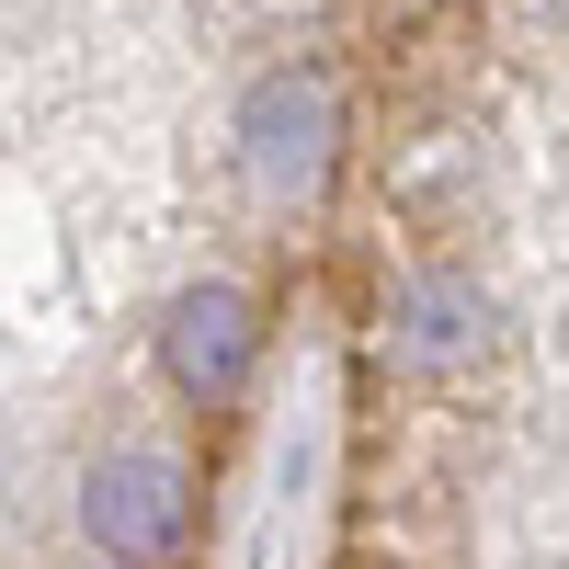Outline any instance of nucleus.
Listing matches in <instances>:
<instances>
[{
	"instance_id": "obj_2",
	"label": "nucleus",
	"mask_w": 569,
	"mask_h": 569,
	"mask_svg": "<svg viewBox=\"0 0 569 569\" xmlns=\"http://www.w3.org/2000/svg\"><path fill=\"white\" fill-rule=\"evenodd\" d=\"M319 297V569H569V0H376Z\"/></svg>"
},
{
	"instance_id": "obj_1",
	"label": "nucleus",
	"mask_w": 569,
	"mask_h": 569,
	"mask_svg": "<svg viewBox=\"0 0 569 569\" xmlns=\"http://www.w3.org/2000/svg\"><path fill=\"white\" fill-rule=\"evenodd\" d=\"M365 34L376 0H12V569H206Z\"/></svg>"
}]
</instances>
